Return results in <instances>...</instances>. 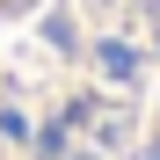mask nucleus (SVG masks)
Masks as SVG:
<instances>
[{
  "label": "nucleus",
  "mask_w": 160,
  "mask_h": 160,
  "mask_svg": "<svg viewBox=\"0 0 160 160\" xmlns=\"http://www.w3.org/2000/svg\"><path fill=\"white\" fill-rule=\"evenodd\" d=\"M0 138L160 160V0H0Z\"/></svg>",
  "instance_id": "obj_1"
}]
</instances>
